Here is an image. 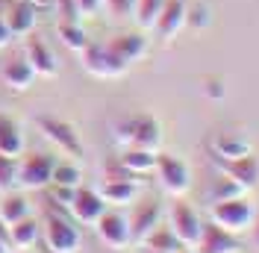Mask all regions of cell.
<instances>
[{
  "label": "cell",
  "mask_w": 259,
  "mask_h": 253,
  "mask_svg": "<svg viewBox=\"0 0 259 253\" xmlns=\"http://www.w3.org/2000/svg\"><path fill=\"white\" fill-rule=\"evenodd\" d=\"M12 244H9V236H0V253H9Z\"/></svg>",
  "instance_id": "cell-37"
},
{
  "label": "cell",
  "mask_w": 259,
  "mask_h": 253,
  "mask_svg": "<svg viewBox=\"0 0 259 253\" xmlns=\"http://www.w3.org/2000/svg\"><path fill=\"white\" fill-rule=\"evenodd\" d=\"M53 186L77 189L80 186V168L74 162H56V168H53Z\"/></svg>",
  "instance_id": "cell-28"
},
{
  "label": "cell",
  "mask_w": 259,
  "mask_h": 253,
  "mask_svg": "<svg viewBox=\"0 0 259 253\" xmlns=\"http://www.w3.org/2000/svg\"><path fill=\"white\" fill-rule=\"evenodd\" d=\"M162 6H165V0H136V21H139V27H156V21H159V12Z\"/></svg>",
  "instance_id": "cell-26"
},
{
  "label": "cell",
  "mask_w": 259,
  "mask_h": 253,
  "mask_svg": "<svg viewBox=\"0 0 259 253\" xmlns=\"http://www.w3.org/2000/svg\"><path fill=\"white\" fill-rule=\"evenodd\" d=\"M24 218H30V200L24 194L9 191L3 197V203H0V221L9 227V224H18V221H24Z\"/></svg>",
  "instance_id": "cell-22"
},
{
  "label": "cell",
  "mask_w": 259,
  "mask_h": 253,
  "mask_svg": "<svg viewBox=\"0 0 259 253\" xmlns=\"http://www.w3.org/2000/svg\"><path fill=\"white\" fill-rule=\"evenodd\" d=\"M189 24H197V27H206V24H209V15H206V6H194V9H189Z\"/></svg>",
  "instance_id": "cell-33"
},
{
  "label": "cell",
  "mask_w": 259,
  "mask_h": 253,
  "mask_svg": "<svg viewBox=\"0 0 259 253\" xmlns=\"http://www.w3.org/2000/svg\"><path fill=\"white\" fill-rule=\"evenodd\" d=\"M32 79H35V71H32V65L27 59H12V62H6V68H3V82L9 89H15V92L30 89Z\"/></svg>",
  "instance_id": "cell-21"
},
{
  "label": "cell",
  "mask_w": 259,
  "mask_h": 253,
  "mask_svg": "<svg viewBox=\"0 0 259 253\" xmlns=\"http://www.w3.org/2000/svg\"><path fill=\"white\" fill-rule=\"evenodd\" d=\"M27 62L32 65L35 77H56V56L41 38H30L27 41Z\"/></svg>",
  "instance_id": "cell-15"
},
{
  "label": "cell",
  "mask_w": 259,
  "mask_h": 253,
  "mask_svg": "<svg viewBox=\"0 0 259 253\" xmlns=\"http://www.w3.org/2000/svg\"><path fill=\"white\" fill-rule=\"evenodd\" d=\"M18 186V159L0 153V191L9 194Z\"/></svg>",
  "instance_id": "cell-29"
},
{
  "label": "cell",
  "mask_w": 259,
  "mask_h": 253,
  "mask_svg": "<svg viewBox=\"0 0 259 253\" xmlns=\"http://www.w3.org/2000/svg\"><path fill=\"white\" fill-rule=\"evenodd\" d=\"M59 38L65 41V48L77 50V53H82V50L89 48L85 30H82L80 24H65V21H59Z\"/></svg>",
  "instance_id": "cell-27"
},
{
  "label": "cell",
  "mask_w": 259,
  "mask_h": 253,
  "mask_svg": "<svg viewBox=\"0 0 259 253\" xmlns=\"http://www.w3.org/2000/svg\"><path fill=\"white\" fill-rule=\"evenodd\" d=\"M118 139H124L130 147L156 153V150H159V142H162V130H159V124H156V118L139 115V118H133V121L118 126Z\"/></svg>",
  "instance_id": "cell-3"
},
{
  "label": "cell",
  "mask_w": 259,
  "mask_h": 253,
  "mask_svg": "<svg viewBox=\"0 0 259 253\" xmlns=\"http://www.w3.org/2000/svg\"><path fill=\"white\" fill-rule=\"evenodd\" d=\"M103 6H106L115 18H127V15L136 12V0H103Z\"/></svg>",
  "instance_id": "cell-32"
},
{
  "label": "cell",
  "mask_w": 259,
  "mask_h": 253,
  "mask_svg": "<svg viewBox=\"0 0 259 253\" xmlns=\"http://www.w3.org/2000/svg\"><path fill=\"white\" fill-rule=\"evenodd\" d=\"M41 236H45V247L50 253H77L82 244L80 230L74 227V221H68L65 215H48Z\"/></svg>",
  "instance_id": "cell-2"
},
{
  "label": "cell",
  "mask_w": 259,
  "mask_h": 253,
  "mask_svg": "<svg viewBox=\"0 0 259 253\" xmlns=\"http://www.w3.org/2000/svg\"><path fill=\"white\" fill-rule=\"evenodd\" d=\"M53 168L56 159L48 153H27L18 162V186L24 189H45L53 183Z\"/></svg>",
  "instance_id": "cell-5"
},
{
  "label": "cell",
  "mask_w": 259,
  "mask_h": 253,
  "mask_svg": "<svg viewBox=\"0 0 259 253\" xmlns=\"http://www.w3.org/2000/svg\"><path fill=\"white\" fill-rule=\"evenodd\" d=\"M215 153L224 159V162H236L250 153V144L244 142L242 136H233V133H221L215 139Z\"/></svg>",
  "instance_id": "cell-23"
},
{
  "label": "cell",
  "mask_w": 259,
  "mask_h": 253,
  "mask_svg": "<svg viewBox=\"0 0 259 253\" xmlns=\"http://www.w3.org/2000/svg\"><path fill=\"white\" fill-rule=\"evenodd\" d=\"M106 45H109V50H112L124 65L136 62V59H142V56L147 53V38L142 35V32H124V35H115L112 41H106Z\"/></svg>",
  "instance_id": "cell-12"
},
{
  "label": "cell",
  "mask_w": 259,
  "mask_h": 253,
  "mask_svg": "<svg viewBox=\"0 0 259 253\" xmlns=\"http://www.w3.org/2000/svg\"><path fill=\"white\" fill-rule=\"evenodd\" d=\"M21 150H24L21 126H18L9 115H3V112H0V153H3V156L18 159V156H21Z\"/></svg>",
  "instance_id": "cell-18"
},
{
  "label": "cell",
  "mask_w": 259,
  "mask_h": 253,
  "mask_svg": "<svg viewBox=\"0 0 259 253\" xmlns=\"http://www.w3.org/2000/svg\"><path fill=\"white\" fill-rule=\"evenodd\" d=\"M121 165L127 168L130 174H147V171H156V153L150 150H139V147H130L127 153L121 156Z\"/></svg>",
  "instance_id": "cell-25"
},
{
  "label": "cell",
  "mask_w": 259,
  "mask_h": 253,
  "mask_svg": "<svg viewBox=\"0 0 259 253\" xmlns=\"http://www.w3.org/2000/svg\"><path fill=\"white\" fill-rule=\"evenodd\" d=\"M186 24H189V6H186V0H165V6H162V12H159V21H156L153 30L159 32V38H174Z\"/></svg>",
  "instance_id": "cell-11"
},
{
  "label": "cell",
  "mask_w": 259,
  "mask_h": 253,
  "mask_svg": "<svg viewBox=\"0 0 259 253\" xmlns=\"http://www.w3.org/2000/svg\"><path fill=\"white\" fill-rule=\"evenodd\" d=\"M0 236H9V227H6L3 221H0Z\"/></svg>",
  "instance_id": "cell-39"
},
{
  "label": "cell",
  "mask_w": 259,
  "mask_h": 253,
  "mask_svg": "<svg viewBox=\"0 0 259 253\" xmlns=\"http://www.w3.org/2000/svg\"><path fill=\"white\" fill-rule=\"evenodd\" d=\"M53 6L59 9V18L65 24H80V6L77 0H53Z\"/></svg>",
  "instance_id": "cell-31"
},
{
  "label": "cell",
  "mask_w": 259,
  "mask_h": 253,
  "mask_svg": "<svg viewBox=\"0 0 259 253\" xmlns=\"http://www.w3.org/2000/svg\"><path fill=\"white\" fill-rule=\"evenodd\" d=\"M100 197L106 203H115V206H127L136 200V183L127 180V177H106L103 189H100Z\"/></svg>",
  "instance_id": "cell-16"
},
{
  "label": "cell",
  "mask_w": 259,
  "mask_h": 253,
  "mask_svg": "<svg viewBox=\"0 0 259 253\" xmlns=\"http://www.w3.org/2000/svg\"><path fill=\"white\" fill-rule=\"evenodd\" d=\"M197 253H239V236H233V233L221 230L218 224H212V227L203 230Z\"/></svg>",
  "instance_id": "cell-14"
},
{
  "label": "cell",
  "mask_w": 259,
  "mask_h": 253,
  "mask_svg": "<svg viewBox=\"0 0 259 253\" xmlns=\"http://www.w3.org/2000/svg\"><path fill=\"white\" fill-rule=\"evenodd\" d=\"M142 244H145L147 250H159V253H180L183 250V241L174 236V230H171V227H162V224L142 241Z\"/></svg>",
  "instance_id": "cell-24"
},
{
  "label": "cell",
  "mask_w": 259,
  "mask_h": 253,
  "mask_svg": "<svg viewBox=\"0 0 259 253\" xmlns=\"http://www.w3.org/2000/svg\"><path fill=\"white\" fill-rule=\"evenodd\" d=\"M9 38H12V32H9V27H6V18H0V48H6Z\"/></svg>",
  "instance_id": "cell-35"
},
{
  "label": "cell",
  "mask_w": 259,
  "mask_h": 253,
  "mask_svg": "<svg viewBox=\"0 0 259 253\" xmlns=\"http://www.w3.org/2000/svg\"><path fill=\"white\" fill-rule=\"evenodd\" d=\"M250 241H253V247H259V209L256 218H253V227H250Z\"/></svg>",
  "instance_id": "cell-36"
},
{
  "label": "cell",
  "mask_w": 259,
  "mask_h": 253,
  "mask_svg": "<svg viewBox=\"0 0 259 253\" xmlns=\"http://www.w3.org/2000/svg\"><path fill=\"white\" fill-rule=\"evenodd\" d=\"M97 236L100 241L106 244V247H112V250H124L130 241H133V230H130V218L127 215H121V212H103L100 215V221L95 224Z\"/></svg>",
  "instance_id": "cell-7"
},
{
  "label": "cell",
  "mask_w": 259,
  "mask_h": 253,
  "mask_svg": "<svg viewBox=\"0 0 259 253\" xmlns=\"http://www.w3.org/2000/svg\"><path fill=\"white\" fill-rule=\"evenodd\" d=\"M38 238H41V224L35 221L32 215L30 218H24V221H18V224H9V244L18 247V250L32 247Z\"/></svg>",
  "instance_id": "cell-19"
},
{
  "label": "cell",
  "mask_w": 259,
  "mask_h": 253,
  "mask_svg": "<svg viewBox=\"0 0 259 253\" xmlns=\"http://www.w3.org/2000/svg\"><path fill=\"white\" fill-rule=\"evenodd\" d=\"M82 65L95 77H121L130 68V65H124L109 50V45H89V48L82 50Z\"/></svg>",
  "instance_id": "cell-8"
},
{
  "label": "cell",
  "mask_w": 259,
  "mask_h": 253,
  "mask_svg": "<svg viewBox=\"0 0 259 253\" xmlns=\"http://www.w3.org/2000/svg\"><path fill=\"white\" fill-rule=\"evenodd\" d=\"M168 227H171L174 236L183 241V247H197L200 238H203V230H206V224L200 221L197 209H192L189 203L171 206V212H168Z\"/></svg>",
  "instance_id": "cell-4"
},
{
  "label": "cell",
  "mask_w": 259,
  "mask_h": 253,
  "mask_svg": "<svg viewBox=\"0 0 259 253\" xmlns=\"http://www.w3.org/2000/svg\"><path fill=\"white\" fill-rule=\"evenodd\" d=\"M242 194H244L242 186H239L233 177H224V180L215 186V203H218V200H233V197H242Z\"/></svg>",
  "instance_id": "cell-30"
},
{
  "label": "cell",
  "mask_w": 259,
  "mask_h": 253,
  "mask_svg": "<svg viewBox=\"0 0 259 253\" xmlns=\"http://www.w3.org/2000/svg\"><path fill=\"white\" fill-rule=\"evenodd\" d=\"M32 6H35V9H38V3H41V6H50V3H53V0H30Z\"/></svg>",
  "instance_id": "cell-38"
},
{
  "label": "cell",
  "mask_w": 259,
  "mask_h": 253,
  "mask_svg": "<svg viewBox=\"0 0 259 253\" xmlns=\"http://www.w3.org/2000/svg\"><path fill=\"white\" fill-rule=\"evenodd\" d=\"M142 253H159V250H147V247H145V250H142Z\"/></svg>",
  "instance_id": "cell-40"
},
{
  "label": "cell",
  "mask_w": 259,
  "mask_h": 253,
  "mask_svg": "<svg viewBox=\"0 0 259 253\" xmlns=\"http://www.w3.org/2000/svg\"><path fill=\"white\" fill-rule=\"evenodd\" d=\"M100 3H103V0H77L80 15H95L97 9H100Z\"/></svg>",
  "instance_id": "cell-34"
},
{
  "label": "cell",
  "mask_w": 259,
  "mask_h": 253,
  "mask_svg": "<svg viewBox=\"0 0 259 253\" xmlns=\"http://www.w3.org/2000/svg\"><path fill=\"white\" fill-rule=\"evenodd\" d=\"M6 27L12 35H30L32 27H35V6L30 0L27 3H15L6 15Z\"/></svg>",
  "instance_id": "cell-20"
},
{
  "label": "cell",
  "mask_w": 259,
  "mask_h": 253,
  "mask_svg": "<svg viewBox=\"0 0 259 253\" xmlns=\"http://www.w3.org/2000/svg\"><path fill=\"white\" fill-rule=\"evenodd\" d=\"M180 253H192V250H186V247H183V250H180Z\"/></svg>",
  "instance_id": "cell-41"
},
{
  "label": "cell",
  "mask_w": 259,
  "mask_h": 253,
  "mask_svg": "<svg viewBox=\"0 0 259 253\" xmlns=\"http://www.w3.org/2000/svg\"><path fill=\"white\" fill-rule=\"evenodd\" d=\"M253 218H256V209L247 197H233V200H218L212 203V224H218L221 230L233 233V236H242V233H250L253 227Z\"/></svg>",
  "instance_id": "cell-1"
},
{
  "label": "cell",
  "mask_w": 259,
  "mask_h": 253,
  "mask_svg": "<svg viewBox=\"0 0 259 253\" xmlns=\"http://www.w3.org/2000/svg\"><path fill=\"white\" fill-rule=\"evenodd\" d=\"M38 126L59 150H65V156H82V144L71 124H65L59 118H38Z\"/></svg>",
  "instance_id": "cell-9"
},
{
  "label": "cell",
  "mask_w": 259,
  "mask_h": 253,
  "mask_svg": "<svg viewBox=\"0 0 259 253\" xmlns=\"http://www.w3.org/2000/svg\"><path fill=\"white\" fill-rule=\"evenodd\" d=\"M156 174H159L162 189L174 197H183L192 186V174H189L186 162L171 153H156Z\"/></svg>",
  "instance_id": "cell-6"
},
{
  "label": "cell",
  "mask_w": 259,
  "mask_h": 253,
  "mask_svg": "<svg viewBox=\"0 0 259 253\" xmlns=\"http://www.w3.org/2000/svg\"><path fill=\"white\" fill-rule=\"evenodd\" d=\"M227 177H233L244 191L253 189L259 183V159L247 153V156L236 159V162H227Z\"/></svg>",
  "instance_id": "cell-17"
},
{
  "label": "cell",
  "mask_w": 259,
  "mask_h": 253,
  "mask_svg": "<svg viewBox=\"0 0 259 253\" xmlns=\"http://www.w3.org/2000/svg\"><path fill=\"white\" fill-rule=\"evenodd\" d=\"M159 203H153V200H147V203L136 206V212H133V218H130V230H133V241H145L156 227H159Z\"/></svg>",
  "instance_id": "cell-13"
},
{
  "label": "cell",
  "mask_w": 259,
  "mask_h": 253,
  "mask_svg": "<svg viewBox=\"0 0 259 253\" xmlns=\"http://www.w3.org/2000/svg\"><path fill=\"white\" fill-rule=\"evenodd\" d=\"M106 200L100 197V191H92V189H77L74 191V200L68 203L71 215L77 218L80 224H97L100 215L106 212Z\"/></svg>",
  "instance_id": "cell-10"
}]
</instances>
